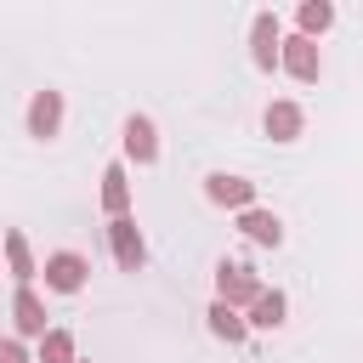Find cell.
Masks as SVG:
<instances>
[{
    "instance_id": "1",
    "label": "cell",
    "mask_w": 363,
    "mask_h": 363,
    "mask_svg": "<svg viewBox=\"0 0 363 363\" xmlns=\"http://www.w3.org/2000/svg\"><path fill=\"white\" fill-rule=\"evenodd\" d=\"M261 289H267V284L255 278V267H244V261H221V267H216V301H227V306H255Z\"/></svg>"
},
{
    "instance_id": "2",
    "label": "cell",
    "mask_w": 363,
    "mask_h": 363,
    "mask_svg": "<svg viewBox=\"0 0 363 363\" xmlns=\"http://www.w3.org/2000/svg\"><path fill=\"white\" fill-rule=\"evenodd\" d=\"M40 272H45V289H57V295H79L85 278H91V261L74 255V250H57V255H45Z\"/></svg>"
},
{
    "instance_id": "3",
    "label": "cell",
    "mask_w": 363,
    "mask_h": 363,
    "mask_svg": "<svg viewBox=\"0 0 363 363\" xmlns=\"http://www.w3.org/2000/svg\"><path fill=\"white\" fill-rule=\"evenodd\" d=\"M278 68H284L289 79H301V85H312V79L323 74V57H318V40H306V34H289V40H284V51H278Z\"/></svg>"
},
{
    "instance_id": "4",
    "label": "cell",
    "mask_w": 363,
    "mask_h": 363,
    "mask_svg": "<svg viewBox=\"0 0 363 363\" xmlns=\"http://www.w3.org/2000/svg\"><path fill=\"white\" fill-rule=\"evenodd\" d=\"M204 199L221 204V210H238V216H244V210H255V182L216 170V176H204Z\"/></svg>"
},
{
    "instance_id": "5",
    "label": "cell",
    "mask_w": 363,
    "mask_h": 363,
    "mask_svg": "<svg viewBox=\"0 0 363 363\" xmlns=\"http://www.w3.org/2000/svg\"><path fill=\"white\" fill-rule=\"evenodd\" d=\"M108 250H113L119 272H142V261H147V244H142V233H136V221H130V216L108 221Z\"/></svg>"
},
{
    "instance_id": "6",
    "label": "cell",
    "mask_w": 363,
    "mask_h": 363,
    "mask_svg": "<svg viewBox=\"0 0 363 363\" xmlns=\"http://www.w3.org/2000/svg\"><path fill=\"white\" fill-rule=\"evenodd\" d=\"M278 51H284V34H278V17L272 11H255V23H250V57H255V68H278Z\"/></svg>"
},
{
    "instance_id": "7",
    "label": "cell",
    "mask_w": 363,
    "mask_h": 363,
    "mask_svg": "<svg viewBox=\"0 0 363 363\" xmlns=\"http://www.w3.org/2000/svg\"><path fill=\"white\" fill-rule=\"evenodd\" d=\"M62 130V91H34L28 96V136L51 142Z\"/></svg>"
},
{
    "instance_id": "8",
    "label": "cell",
    "mask_w": 363,
    "mask_h": 363,
    "mask_svg": "<svg viewBox=\"0 0 363 363\" xmlns=\"http://www.w3.org/2000/svg\"><path fill=\"white\" fill-rule=\"evenodd\" d=\"M125 159H136V164H153L159 159V130H153L147 113H130L125 119Z\"/></svg>"
},
{
    "instance_id": "9",
    "label": "cell",
    "mask_w": 363,
    "mask_h": 363,
    "mask_svg": "<svg viewBox=\"0 0 363 363\" xmlns=\"http://www.w3.org/2000/svg\"><path fill=\"white\" fill-rule=\"evenodd\" d=\"M11 323H17V335H34V340L51 335V329H45V301H40L34 289H17V301H11Z\"/></svg>"
},
{
    "instance_id": "10",
    "label": "cell",
    "mask_w": 363,
    "mask_h": 363,
    "mask_svg": "<svg viewBox=\"0 0 363 363\" xmlns=\"http://www.w3.org/2000/svg\"><path fill=\"white\" fill-rule=\"evenodd\" d=\"M238 233H244L250 244H267V250L284 244V221H278L272 210H244V216H238Z\"/></svg>"
},
{
    "instance_id": "11",
    "label": "cell",
    "mask_w": 363,
    "mask_h": 363,
    "mask_svg": "<svg viewBox=\"0 0 363 363\" xmlns=\"http://www.w3.org/2000/svg\"><path fill=\"white\" fill-rule=\"evenodd\" d=\"M102 210H108V221L130 216V182H125V164H108V170H102Z\"/></svg>"
},
{
    "instance_id": "12",
    "label": "cell",
    "mask_w": 363,
    "mask_h": 363,
    "mask_svg": "<svg viewBox=\"0 0 363 363\" xmlns=\"http://www.w3.org/2000/svg\"><path fill=\"white\" fill-rule=\"evenodd\" d=\"M204 318H210V335H221L227 346H238V340L250 335V318H244L238 306H227V301H210V312H204Z\"/></svg>"
},
{
    "instance_id": "13",
    "label": "cell",
    "mask_w": 363,
    "mask_h": 363,
    "mask_svg": "<svg viewBox=\"0 0 363 363\" xmlns=\"http://www.w3.org/2000/svg\"><path fill=\"white\" fill-rule=\"evenodd\" d=\"M261 125H267V136H272V142H295V136H301V125H306V113H301L295 102H272Z\"/></svg>"
},
{
    "instance_id": "14",
    "label": "cell",
    "mask_w": 363,
    "mask_h": 363,
    "mask_svg": "<svg viewBox=\"0 0 363 363\" xmlns=\"http://www.w3.org/2000/svg\"><path fill=\"white\" fill-rule=\"evenodd\" d=\"M6 261H11V278H17V289H28V278H34L40 267H34V255H28V238H23L17 227L6 233Z\"/></svg>"
},
{
    "instance_id": "15",
    "label": "cell",
    "mask_w": 363,
    "mask_h": 363,
    "mask_svg": "<svg viewBox=\"0 0 363 363\" xmlns=\"http://www.w3.org/2000/svg\"><path fill=\"white\" fill-rule=\"evenodd\" d=\"M284 312H289V301H284L278 289H261V295H255V306H250V323H255V329H278V323H284Z\"/></svg>"
},
{
    "instance_id": "16",
    "label": "cell",
    "mask_w": 363,
    "mask_h": 363,
    "mask_svg": "<svg viewBox=\"0 0 363 363\" xmlns=\"http://www.w3.org/2000/svg\"><path fill=\"white\" fill-rule=\"evenodd\" d=\"M295 23H301V34H306V40H318V34L335 23V6H329V0H306V6L295 11Z\"/></svg>"
},
{
    "instance_id": "17",
    "label": "cell",
    "mask_w": 363,
    "mask_h": 363,
    "mask_svg": "<svg viewBox=\"0 0 363 363\" xmlns=\"http://www.w3.org/2000/svg\"><path fill=\"white\" fill-rule=\"evenodd\" d=\"M34 363H79V357H74V335H68V329H51V335L40 340V352H34Z\"/></svg>"
},
{
    "instance_id": "18",
    "label": "cell",
    "mask_w": 363,
    "mask_h": 363,
    "mask_svg": "<svg viewBox=\"0 0 363 363\" xmlns=\"http://www.w3.org/2000/svg\"><path fill=\"white\" fill-rule=\"evenodd\" d=\"M0 363H34V357L23 352V340H0Z\"/></svg>"
},
{
    "instance_id": "19",
    "label": "cell",
    "mask_w": 363,
    "mask_h": 363,
    "mask_svg": "<svg viewBox=\"0 0 363 363\" xmlns=\"http://www.w3.org/2000/svg\"><path fill=\"white\" fill-rule=\"evenodd\" d=\"M79 363H85V357H79Z\"/></svg>"
}]
</instances>
